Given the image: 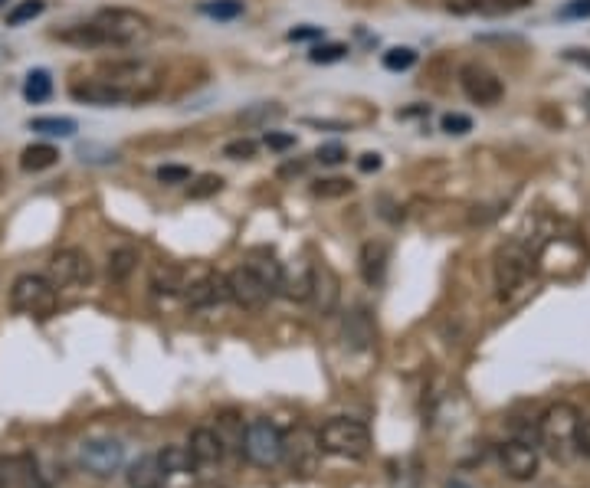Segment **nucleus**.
Here are the masks:
<instances>
[{
    "instance_id": "cd10ccee",
    "label": "nucleus",
    "mask_w": 590,
    "mask_h": 488,
    "mask_svg": "<svg viewBox=\"0 0 590 488\" xmlns=\"http://www.w3.org/2000/svg\"><path fill=\"white\" fill-rule=\"evenodd\" d=\"M46 10V0H20V4L7 14V27H20L27 20H37Z\"/></svg>"
},
{
    "instance_id": "a18cd8bd",
    "label": "nucleus",
    "mask_w": 590,
    "mask_h": 488,
    "mask_svg": "<svg viewBox=\"0 0 590 488\" xmlns=\"http://www.w3.org/2000/svg\"><path fill=\"white\" fill-rule=\"evenodd\" d=\"M305 171V161H295V164H286L282 168V177H289V174H302Z\"/></svg>"
},
{
    "instance_id": "ddd939ff",
    "label": "nucleus",
    "mask_w": 590,
    "mask_h": 488,
    "mask_svg": "<svg viewBox=\"0 0 590 488\" xmlns=\"http://www.w3.org/2000/svg\"><path fill=\"white\" fill-rule=\"evenodd\" d=\"M0 488H50L40 472V462L30 452L0 456Z\"/></svg>"
},
{
    "instance_id": "c9c22d12",
    "label": "nucleus",
    "mask_w": 590,
    "mask_h": 488,
    "mask_svg": "<svg viewBox=\"0 0 590 488\" xmlns=\"http://www.w3.org/2000/svg\"><path fill=\"white\" fill-rule=\"evenodd\" d=\"M158 181L161 184H187L191 181V168H184V164H164V168H158Z\"/></svg>"
},
{
    "instance_id": "e433bc0d",
    "label": "nucleus",
    "mask_w": 590,
    "mask_h": 488,
    "mask_svg": "<svg viewBox=\"0 0 590 488\" xmlns=\"http://www.w3.org/2000/svg\"><path fill=\"white\" fill-rule=\"evenodd\" d=\"M223 154H227V158H233V161H250L253 154H256V141H250V138L230 141V145L223 148Z\"/></svg>"
},
{
    "instance_id": "6ab92c4d",
    "label": "nucleus",
    "mask_w": 590,
    "mask_h": 488,
    "mask_svg": "<svg viewBox=\"0 0 590 488\" xmlns=\"http://www.w3.org/2000/svg\"><path fill=\"white\" fill-rule=\"evenodd\" d=\"M345 341L351 348H368L374 341V321L368 308H354V312L345 318Z\"/></svg>"
},
{
    "instance_id": "20e7f679",
    "label": "nucleus",
    "mask_w": 590,
    "mask_h": 488,
    "mask_svg": "<svg viewBox=\"0 0 590 488\" xmlns=\"http://www.w3.org/2000/svg\"><path fill=\"white\" fill-rule=\"evenodd\" d=\"M322 452H332L341 459H364L371 452V430L361 420H351V416H335L328 420L322 430L315 433Z\"/></svg>"
},
{
    "instance_id": "0eeeda50",
    "label": "nucleus",
    "mask_w": 590,
    "mask_h": 488,
    "mask_svg": "<svg viewBox=\"0 0 590 488\" xmlns=\"http://www.w3.org/2000/svg\"><path fill=\"white\" fill-rule=\"evenodd\" d=\"M227 285H230V302H236L240 308H246V312H263V308L273 302V285H269L253 266H236L230 276H227Z\"/></svg>"
},
{
    "instance_id": "dca6fc26",
    "label": "nucleus",
    "mask_w": 590,
    "mask_h": 488,
    "mask_svg": "<svg viewBox=\"0 0 590 488\" xmlns=\"http://www.w3.org/2000/svg\"><path fill=\"white\" fill-rule=\"evenodd\" d=\"M223 439L217 436V430H207V426H200V430L191 433V439H187V452H191L194 466L197 469H210L217 466V462L223 459Z\"/></svg>"
},
{
    "instance_id": "f3484780",
    "label": "nucleus",
    "mask_w": 590,
    "mask_h": 488,
    "mask_svg": "<svg viewBox=\"0 0 590 488\" xmlns=\"http://www.w3.org/2000/svg\"><path fill=\"white\" fill-rule=\"evenodd\" d=\"M387 263H391V249L387 243H364L361 246V256H358V269H361V279L368 285H381L387 276Z\"/></svg>"
},
{
    "instance_id": "412c9836",
    "label": "nucleus",
    "mask_w": 590,
    "mask_h": 488,
    "mask_svg": "<svg viewBox=\"0 0 590 488\" xmlns=\"http://www.w3.org/2000/svg\"><path fill=\"white\" fill-rule=\"evenodd\" d=\"M161 466H164V475L168 479H174V475H187V472H194V459H191V452H187V446H164L161 452Z\"/></svg>"
},
{
    "instance_id": "f257e3e1",
    "label": "nucleus",
    "mask_w": 590,
    "mask_h": 488,
    "mask_svg": "<svg viewBox=\"0 0 590 488\" xmlns=\"http://www.w3.org/2000/svg\"><path fill=\"white\" fill-rule=\"evenodd\" d=\"M151 33V23L145 14L128 7H105L96 17L82 27L63 30L59 40L79 43V46H132L138 40H145Z\"/></svg>"
},
{
    "instance_id": "4be33fe9",
    "label": "nucleus",
    "mask_w": 590,
    "mask_h": 488,
    "mask_svg": "<svg viewBox=\"0 0 590 488\" xmlns=\"http://www.w3.org/2000/svg\"><path fill=\"white\" fill-rule=\"evenodd\" d=\"M151 289H155L158 295H174L184 289V269L181 266H155V272H151Z\"/></svg>"
},
{
    "instance_id": "2eb2a0df",
    "label": "nucleus",
    "mask_w": 590,
    "mask_h": 488,
    "mask_svg": "<svg viewBox=\"0 0 590 488\" xmlns=\"http://www.w3.org/2000/svg\"><path fill=\"white\" fill-rule=\"evenodd\" d=\"M309 299L318 315H332L338 305V276L328 263L312 266V282H309Z\"/></svg>"
},
{
    "instance_id": "4468645a",
    "label": "nucleus",
    "mask_w": 590,
    "mask_h": 488,
    "mask_svg": "<svg viewBox=\"0 0 590 488\" xmlns=\"http://www.w3.org/2000/svg\"><path fill=\"white\" fill-rule=\"evenodd\" d=\"M227 299H230V285L227 276H220V272H207L204 279L184 285V302L191 308H214Z\"/></svg>"
},
{
    "instance_id": "9d476101",
    "label": "nucleus",
    "mask_w": 590,
    "mask_h": 488,
    "mask_svg": "<svg viewBox=\"0 0 590 488\" xmlns=\"http://www.w3.org/2000/svg\"><path fill=\"white\" fill-rule=\"evenodd\" d=\"M50 279L56 289H82L92 282V259L82 249H59L50 259Z\"/></svg>"
},
{
    "instance_id": "7ed1b4c3",
    "label": "nucleus",
    "mask_w": 590,
    "mask_h": 488,
    "mask_svg": "<svg viewBox=\"0 0 590 488\" xmlns=\"http://www.w3.org/2000/svg\"><path fill=\"white\" fill-rule=\"evenodd\" d=\"M581 413L571 403H554L538 420V446H545L554 459H571L577 449V430H581Z\"/></svg>"
},
{
    "instance_id": "423d86ee",
    "label": "nucleus",
    "mask_w": 590,
    "mask_h": 488,
    "mask_svg": "<svg viewBox=\"0 0 590 488\" xmlns=\"http://www.w3.org/2000/svg\"><path fill=\"white\" fill-rule=\"evenodd\" d=\"M243 456L259 469L279 466L282 456H286V436H282L276 423L253 420L246 426V436H243Z\"/></svg>"
},
{
    "instance_id": "2f4dec72",
    "label": "nucleus",
    "mask_w": 590,
    "mask_h": 488,
    "mask_svg": "<svg viewBox=\"0 0 590 488\" xmlns=\"http://www.w3.org/2000/svg\"><path fill=\"white\" fill-rule=\"evenodd\" d=\"M220 187H223V177H217V174H200L197 181L187 187V194H191V200H204V197L220 194Z\"/></svg>"
},
{
    "instance_id": "de8ad7c7",
    "label": "nucleus",
    "mask_w": 590,
    "mask_h": 488,
    "mask_svg": "<svg viewBox=\"0 0 590 488\" xmlns=\"http://www.w3.org/2000/svg\"><path fill=\"white\" fill-rule=\"evenodd\" d=\"M4 4H7V0H0V10H4Z\"/></svg>"
},
{
    "instance_id": "7c9ffc66",
    "label": "nucleus",
    "mask_w": 590,
    "mask_h": 488,
    "mask_svg": "<svg viewBox=\"0 0 590 488\" xmlns=\"http://www.w3.org/2000/svg\"><path fill=\"white\" fill-rule=\"evenodd\" d=\"M345 56H348V46L345 43H325V46H312L309 63L328 66V63H338V59H345Z\"/></svg>"
},
{
    "instance_id": "9b49d317",
    "label": "nucleus",
    "mask_w": 590,
    "mask_h": 488,
    "mask_svg": "<svg viewBox=\"0 0 590 488\" xmlns=\"http://www.w3.org/2000/svg\"><path fill=\"white\" fill-rule=\"evenodd\" d=\"M459 86H463L466 99L476 105H495V102H502V95H505L502 79L479 63H469L459 69Z\"/></svg>"
},
{
    "instance_id": "c756f323",
    "label": "nucleus",
    "mask_w": 590,
    "mask_h": 488,
    "mask_svg": "<svg viewBox=\"0 0 590 488\" xmlns=\"http://www.w3.org/2000/svg\"><path fill=\"white\" fill-rule=\"evenodd\" d=\"M413 63H417V50H410V46H394L384 53V69H391V73H404Z\"/></svg>"
},
{
    "instance_id": "c85d7f7f",
    "label": "nucleus",
    "mask_w": 590,
    "mask_h": 488,
    "mask_svg": "<svg viewBox=\"0 0 590 488\" xmlns=\"http://www.w3.org/2000/svg\"><path fill=\"white\" fill-rule=\"evenodd\" d=\"M351 181L348 177H325V181H315L312 184V194L315 197H322V200H332V197H345L351 194Z\"/></svg>"
},
{
    "instance_id": "f704fd0d",
    "label": "nucleus",
    "mask_w": 590,
    "mask_h": 488,
    "mask_svg": "<svg viewBox=\"0 0 590 488\" xmlns=\"http://www.w3.org/2000/svg\"><path fill=\"white\" fill-rule=\"evenodd\" d=\"M315 158H318V164H328V168H335V164L348 161V151H345V145H338V141H332V145H322V148H318Z\"/></svg>"
},
{
    "instance_id": "473e14b6",
    "label": "nucleus",
    "mask_w": 590,
    "mask_h": 488,
    "mask_svg": "<svg viewBox=\"0 0 590 488\" xmlns=\"http://www.w3.org/2000/svg\"><path fill=\"white\" fill-rule=\"evenodd\" d=\"M286 115V109H282V105H276V102H263V105H256V109H250V112H243L240 115V122L243 125H253V122H259V125H266L269 118H282Z\"/></svg>"
},
{
    "instance_id": "5701e85b",
    "label": "nucleus",
    "mask_w": 590,
    "mask_h": 488,
    "mask_svg": "<svg viewBox=\"0 0 590 488\" xmlns=\"http://www.w3.org/2000/svg\"><path fill=\"white\" fill-rule=\"evenodd\" d=\"M30 132L53 135V138H73V135H76V122H73V118L46 115V118H33V122H30Z\"/></svg>"
},
{
    "instance_id": "393cba45",
    "label": "nucleus",
    "mask_w": 590,
    "mask_h": 488,
    "mask_svg": "<svg viewBox=\"0 0 590 488\" xmlns=\"http://www.w3.org/2000/svg\"><path fill=\"white\" fill-rule=\"evenodd\" d=\"M135 266H138V253H135V249H115V253L109 256V279L125 282L135 272Z\"/></svg>"
},
{
    "instance_id": "09e8293b",
    "label": "nucleus",
    "mask_w": 590,
    "mask_h": 488,
    "mask_svg": "<svg viewBox=\"0 0 590 488\" xmlns=\"http://www.w3.org/2000/svg\"><path fill=\"white\" fill-rule=\"evenodd\" d=\"M0 184H4V174H0Z\"/></svg>"
},
{
    "instance_id": "a878e982",
    "label": "nucleus",
    "mask_w": 590,
    "mask_h": 488,
    "mask_svg": "<svg viewBox=\"0 0 590 488\" xmlns=\"http://www.w3.org/2000/svg\"><path fill=\"white\" fill-rule=\"evenodd\" d=\"M217 436L223 439V446H240L243 449V436H246V426L236 413H223L217 420Z\"/></svg>"
},
{
    "instance_id": "f03ea898",
    "label": "nucleus",
    "mask_w": 590,
    "mask_h": 488,
    "mask_svg": "<svg viewBox=\"0 0 590 488\" xmlns=\"http://www.w3.org/2000/svg\"><path fill=\"white\" fill-rule=\"evenodd\" d=\"M96 79L105 82L122 99V105L151 99L161 86V76L148 63H102Z\"/></svg>"
},
{
    "instance_id": "a19ab883",
    "label": "nucleus",
    "mask_w": 590,
    "mask_h": 488,
    "mask_svg": "<svg viewBox=\"0 0 590 488\" xmlns=\"http://www.w3.org/2000/svg\"><path fill=\"white\" fill-rule=\"evenodd\" d=\"M322 37V27H309V23H305V27H295V30H289V40L292 43H302V40H318Z\"/></svg>"
},
{
    "instance_id": "a211bd4d",
    "label": "nucleus",
    "mask_w": 590,
    "mask_h": 488,
    "mask_svg": "<svg viewBox=\"0 0 590 488\" xmlns=\"http://www.w3.org/2000/svg\"><path fill=\"white\" fill-rule=\"evenodd\" d=\"M128 488H164L168 485V475H164L161 456H138L125 472Z\"/></svg>"
},
{
    "instance_id": "ea45409f",
    "label": "nucleus",
    "mask_w": 590,
    "mask_h": 488,
    "mask_svg": "<svg viewBox=\"0 0 590 488\" xmlns=\"http://www.w3.org/2000/svg\"><path fill=\"white\" fill-rule=\"evenodd\" d=\"M266 148L289 151V148H295V138L292 135H279V132H266Z\"/></svg>"
},
{
    "instance_id": "39448f33",
    "label": "nucleus",
    "mask_w": 590,
    "mask_h": 488,
    "mask_svg": "<svg viewBox=\"0 0 590 488\" xmlns=\"http://www.w3.org/2000/svg\"><path fill=\"white\" fill-rule=\"evenodd\" d=\"M56 305H59V292L46 276L27 272V276L14 279V285H10V308H14L17 315L46 321L56 312Z\"/></svg>"
},
{
    "instance_id": "aec40b11",
    "label": "nucleus",
    "mask_w": 590,
    "mask_h": 488,
    "mask_svg": "<svg viewBox=\"0 0 590 488\" xmlns=\"http://www.w3.org/2000/svg\"><path fill=\"white\" fill-rule=\"evenodd\" d=\"M56 161H59V151L53 145H30L20 154V168L27 174H40L46 168H53Z\"/></svg>"
},
{
    "instance_id": "1a4fd4ad",
    "label": "nucleus",
    "mask_w": 590,
    "mask_h": 488,
    "mask_svg": "<svg viewBox=\"0 0 590 488\" xmlns=\"http://www.w3.org/2000/svg\"><path fill=\"white\" fill-rule=\"evenodd\" d=\"M79 462H82V469L89 475H96V479H109V475L122 469L125 446L118 443V439H86L79 449Z\"/></svg>"
},
{
    "instance_id": "58836bf2",
    "label": "nucleus",
    "mask_w": 590,
    "mask_h": 488,
    "mask_svg": "<svg viewBox=\"0 0 590 488\" xmlns=\"http://www.w3.org/2000/svg\"><path fill=\"white\" fill-rule=\"evenodd\" d=\"M561 20H587L590 17V0H568L561 10H558Z\"/></svg>"
},
{
    "instance_id": "4c0bfd02",
    "label": "nucleus",
    "mask_w": 590,
    "mask_h": 488,
    "mask_svg": "<svg viewBox=\"0 0 590 488\" xmlns=\"http://www.w3.org/2000/svg\"><path fill=\"white\" fill-rule=\"evenodd\" d=\"M443 132L446 135H466V132H472V118L469 115H459V112L443 115Z\"/></svg>"
},
{
    "instance_id": "79ce46f5",
    "label": "nucleus",
    "mask_w": 590,
    "mask_h": 488,
    "mask_svg": "<svg viewBox=\"0 0 590 488\" xmlns=\"http://www.w3.org/2000/svg\"><path fill=\"white\" fill-rule=\"evenodd\" d=\"M577 452H584V456H590V420L581 423V430H577Z\"/></svg>"
},
{
    "instance_id": "bb28decb",
    "label": "nucleus",
    "mask_w": 590,
    "mask_h": 488,
    "mask_svg": "<svg viewBox=\"0 0 590 488\" xmlns=\"http://www.w3.org/2000/svg\"><path fill=\"white\" fill-rule=\"evenodd\" d=\"M200 14L214 20H236L243 17V0H207V4H200Z\"/></svg>"
},
{
    "instance_id": "c03bdc74",
    "label": "nucleus",
    "mask_w": 590,
    "mask_h": 488,
    "mask_svg": "<svg viewBox=\"0 0 590 488\" xmlns=\"http://www.w3.org/2000/svg\"><path fill=\"white\" fill-rule=\"evenodd\" d=\"M571 59V63H577V66H584V69H590V50H568L564 53Z\"/></svg>"
},
{
    "instance_id": "f8f14e48",
    "label": "nucleus",
    "mask_w": 590,
    "mask_h": 488,
    "mask_svg": "<svg viewBox=\"0 0 590 488\" xmlns=\"http://www.w3.org/2000/svg\"><path fill=\"white\" fill-rule=\"evenodd\" d=\"M499 462L509 479L515 482H528L538 475V443H528V439H509V443L499 446Z\"/></svg>"
},
{
    "instance_id": "37998d69",
    "label": "nucleus",
    "mask_w": 590,
    "mask_h": 488,
    "mask_svg": "<svg viewBox=\"0 0 590 488\" xmlns=\"http://www.w3.org/2000/svg\"><path fill=\"white\" fill-rule=\"evenodd\" d=\"M358 168L364 171V174H371V171H377L381 168V154H361V161H358Z\"/></svg>"
},
{
    "instance_id": "72a5a7b5",
    "label": "nucleus",
    "mask_w": 590,
    "mask_h": 488,
    "mask_svg": "<svg viewBox=\"0 0 590 488\" xmlns=\"http://www.w3.org/2000/svg\"><path fill=\"white\" fill-rule=\"evenodd\" d=\"M531 0H476V10H482V14H512V10H522L528 7Z\"/></svg>"
},
{
    "instance_id": "6e6552de",
    "label": "nucleus",
    "mask_w": 590,
    "mask_h": 488,
    "mask_svg": "<svg viewBox=\"0 0 590 488\" xmlns=\"http://www.w3.org/2000/svg\"><path fill=\"white\" fill-rule=\"evenodd\" d=\"M531 272V253L522 243H509L499 249L495 256V285H499V299H509V295L528 279Z\"/></svg>"
},
{
    "instance_id": "49530a36",
    "label": "nucleus",
    "mask_w": 590,
    "mask_h": 488,
    "mask_svg": "<svg viewBox=\"0 0 590 488\" xmlns=\"http://www.w3.org/2000/svg\"><path fill=\"white\" fill-rule=\"evenodd\" d=\"M446 488H469L466 482H446Z\"/></svg>"
},
{
    "instance_id": "b1692460",
    "label": "nucleus",
    "mask_w": 590,
    "mask_h": 488,
    "mask_svg": "<svg viewBox=\"0 0 590 488\" xmlns=\"http://www.w3.org/2000/svg\"><path fill=\"white\" fill-rule=\"evenodd\" d=\"M53 95V79L46 69H33V73L27 76V82H23V99L27 102H46Z\"/></svg>"
}]
</instances>
